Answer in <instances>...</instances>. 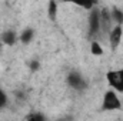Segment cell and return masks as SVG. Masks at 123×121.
Returning <instances> with one entry per match:
<instances>
[{
    "label": "cell",
    "instance_id": "8992f818",
    "mask_svg": "<svg viewBox=\"0 0 123 121\" xmlns=\"http://www.w3.org/2000/svg\"><path fill=\"white\" fill-rule=\"evenodd\" d=\"M67 84L73 88V90H85L86 88V80L83 78V76L77 71H72L67 78H66Z\"/></svg>",
    "mask_w": 123,
    "mask_h": 121
},
{
    "label": "cell",
    "instance_id": "4fadbf2b",
    "mask_svg": "<svg viewBox=\"0 0 123 121\" xmlns=\"http://www.w3.org/2000/svg\"><path fill=\"white\" fill-rule=\"evenodd\" d=\"M7 101H9V98H7V94H6L4 91L0 88V110H3V108L7 105Z\"/></svg>",
    "mask_w": 123,
    "mask_h": 121
},
{
    "label": "cell",
    "instance_id": "3957f363",
    "mask_svg": "<svg viewBox=\"0 0 123 121\" xmlns=\"http://www.w3.org/2000/svg\"><path fill=\"white\" fill-rule=\"evenodd\" d=\"M107 84L119 94H123V68L119 70H110L106 74Z\"/></svg>",
    "mask_w": 123,
    "mask_h": 121
},
{
    "label": "cell",
    "instance_id": "7c38bea8",
    "mask_svg": "<svg viewBox=\"0 0 123 121\" xmlns=\"http://www.w3.org/2000/svg\"><path fill=\"white\" fill-rule=\"evenodd\" d=\"M90 53H92L93 56H102L105 53L102 44L99 43V40H92L90 41Z\"/></svg>",
    "mask_w": 123,
    "mask_h": 121
},
{
    "label": "cell",
    "instance_id": "8fae6325",
    "mask_svg": "<svg viewBox=\"0 0 123 121\" xmlns=\"http://www.w3.org/2000/svg\"><path fill=\"white\" fill-rule=\"evenodd\" d=\"M47 14H49V19H50L52 22L56 20V17H57V1H56V0H49Z\"/></svg>",
    "mask_w": 123,
    "mask_h": 121
},
{
    "label": "cell",
    "instance_id": "9c48e42d",
    "mask_svg": "<svg viewBox=\"0 0 123 121\" xmlns=\"http://www.w3.org/2000/svg\"><path fill=\"white\" fill-rule=\"evenodd\" d=\"M110 16L115 24H123V10L119 7H113L110 9Z\"/></svg>",
    "mask_w": 123,
    "mask_h": 121
},
{
    "label": "cell",
    "instance_id": "7a4b0ae2",
    "mask_svg": "<svg viewBox=\"0 0 123 121\" xmlns=\"http://www.w3.org/2000/svg\"><path fill=\"white\" fill-rule=\"evenodd\" d=\"M89 37L92 40H97V36L102 34L100 31V9L93 7L89 14Z\"/></svg>",
    "mask_w": 123,
    "mask_h": 121
},
{
    "label": "cell",
    "instance_id": "277c9868",
    "mask_svg": "<svg viewBox=\"0 0 123 121\" xmlns=\"http://www.w3.org/2000/svg\"><path fill=\"white\" fill-rule=\"evenodd\" d=\"M109 46H110V50L112 51H116L122 43L123 38V26L122 24H115L112 27V30L109 31Z\"/></svg>",
    "mask_w": 123,
    "mask_h": 121
},
{
    "label": "cell",
    "instance_id": "52a82bcc",
    "mask_svg": "<svg viewBox=\"0 0 123 121\" xmlns=\"http://www.w3.org/2000/svg\"><path fill=\"white\" fill-rule=\"evenodd\" d=\"M19 40V34L14 30H4L1 34V43L6 46H13Z\"/></svg>",
    "mask_w": 123,
    "mask_h": 121
},
{
    "label": "cell",
    "instance_id": "ba28073f",
    "mask_svg": "<svg viewBox=\"0 0 123 121\" xmlns=\"http://www.w3.org/2000/svg\"><path fill=\"white\" fill-rule=\"evenodd\" d=\"M62 1L63 3H72V4L79 6V7L86 9V10H92L97 3V0H62Z\"/></svg>",
    "mask_w": 123,
    "mask_h": 121
},
{
    "label": "cell",
    "instance_id": "5b68a950",
    "mask_svg": "<svg viewBox=\"0 0 123 121\" xmlns=\"http://www.w3.org/2000/svg\"><path fill=\"white\" fill-rule=\"evenodd\" d=\"M113 26L115 24H113L112 16H110V10L107 7L100 9V31H102V34H106L107 36Z\"/></svg>",
    "mask_w": 123,
    "mask_h": 121
},
{
    "label": "cell",
    "instance_id": "5bb4252c",
    "mask_svg": "<svg viewBox=\"0 0 123 121\" xmlns=\"http://www.w3.org/2000/svg\"><path fill=\"white\" fill-rule=\"evenodd\" d=\"M46 117L43 116V114H40V113H33V114H29V116H26V120H37V121H40V120H44Z\"/></svg>",
    "mask_w": 123,
    "mask_h": 121
},
{
    "label": "cell",
    "instance_id": "30bf717a",
    "mask_svg": "<svg viewBox=\"0 0 123 121\" xmlns=\"http://www.w3.org/2000/svg\"><path fill=\"white\" fill-rule=\"evenodd\" d=\"M33 37H34V30H33V29H25V30L22 31V34L19 36V40H20L23 44H27V43L31 41Z\"/></svg>",
    "mask_w": 123,
    "mask_h": 121
},
{
    "label": "cell",
    "instance_id": "9a60e30c",
    "mask_svg": "<svg viewBox=\"0 0 123 121\" xmlns=\"http://www.w3.org/2000/svg\"><path fill=\"white\" fill-rule=\"evenodd\" d=\"M29 67H30V70H31V71H37V70L40 68V63H39L37 60H33V61H30Z\"/></svg>",
    "mask_w": 123,
    "mask_h": 121
},
{
    "label": "cell",
    "instance_id": "6da1fadb",
    "mask_svg": "<svg viewBox=\"0 0 123 121\" xmlns=\"http://www.w3.org/2000/svg\"><path fill=\"white\" fill-rule=\"evenodd\" d=\"M122 108V101L115 90H107L103 94V101H102V110L103 111H113V110H120Z\"/></svg>",
    "mask_w": 123,
    "mask_h": 121
}]
</instances>
